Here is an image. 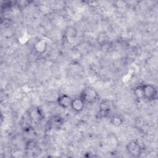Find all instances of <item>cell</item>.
Here are the masks:
<instances>
[{
  "label": "cell",
  "instance_id": "6da1fadb",
  "mask_svg": "<svg viewBox=\"0 0 158 158\" xmlns=\"http://www.w3.org/2000/svg\"><path fill=\"white\" fill-rule=\"evenodd\" d=\"M86 103H93L98 98V93L93 88L86 87L82 91L80 96Z\"/></svg>",
  "mask_w": 158,
  "mask_h": 158
},
{
  "label": "cell",
  "instance_id": "7a4b0ae2",
  "mask_svg": "<svg viewBox=\"0 0 158 158\" xmlns=\"http://www.w3.org/2000/svg\"><path fill=\"white\" fill-rule=\"evenodd\" d=\"M144 98L149 100H152L156 98L157 89L155 86L151 84H145L142 85Z\"/></svg>",
  "mask_w": 158,
  "mask_h": 158
},
{
  "label": "cell",
  "instance_id": "3957f363",
  "mask_svg": "<svg viewBox=\"0 0 158 158\" xmlns=\"http://www.w3.org/2000/svg\"><path fill=\"white\" fill-rule=\"evenodd\" d=\"M127 152L133 157H138L141 154L142 149L140 145L135 141H130L126 146Z\"/></svg>",
  "mask_w": 158,
  "mask_h": 158
},
{
  "label": "cell",
  "instance_id": "277c9868",
  "mask_svg": "<svg viewBox=\"0 0 158 158\" xmlns=\"http://www.w3.org/2000/svg\"><path fill=\"white\" fill-rule=\"evenodd\" d=\"M72 98L67 95V94H61L57 98V104L58 105L64 109H67L71 106L72 101Z\"/></svg>",
  "mask_w": 158,
  "mask_h": 158
},
{
  "label": "cell",
  "instance_id": "5b68a950",
  "mask_svg": "<svg viewBox=\"0 0 158 158\" xmlns=\"http://www.w3.org/2000/svg\"><path fill=\"white\" fill-rule=\"evenodd\" d=\"M85 104V102L80 97L72 99L70 107L74 111L78 112L83 109Z\"/></svg>",
  "mask_w": 158,
  "mask_h": 158
},
{
  "label": "cell",
  "instance_id": "8992f818",
  "mask_svg": "<svg viewBox=\"0 0 158 158\" xmlns=\"http://www.w3.org/2000/svg\"><path fill=\"white\" fill-rule=\"evenodd\" d=\"M49 121V124L52 127H59L60 125L62 124L63 120L62 118L59 116H53L52 117Z\"/></svg>",
  "mask_w": 158,
  "mask_h": 158
},
{
  "label": "cell",
  "instance_id": "52a82bcc",
  "mask_svg": "<svg viewBox=\"0 0 158 158\" xmlns=\"http://www.w3.org/2000/svg\"><path fill=\"white\" fill-rule=\"evenodd\" d=\"M34 48L36 52L39 53H42L45 51L46 48V43L43 40L39 41L35 44Z\"/></svg>",
  "mask_w": 158,
  "mask_h": 158
},
{
  "label": "cell",
  "instance_id": "ba28073f",
  "mask_svg": "<svg viewBox=\"0 0 158 158\" xmlns=\"http://www.w3.org/2000/svg\"><path fill=\"white\" fill-rule=\"evenodd\" d=\"M134 94L138 99L144 98L142 86H138L134 89Z\"/></svg>",
  "mask_w": 158,
  "mask_h": 158
},
{
  "label": "cell",
  "instance_id": "9c48e42d",
  "mask_svg": "<svg viewBox=\"0 0 158 158\" xmlns=\"http://www.w3.org/2000/svg\"><path fill=\"white\" fill-rule=\"evenodd\" d=\"M110 122L111 123L115 126V127H118L120 125H121L123 123V120L121 118L117 117V116H115L113 117L111 120H110Z\"/></svg>",
  "mask_w": 158,
  "mask_h": 158
},
{
  "label": "cell",
  "instance_id": "30bf717a",
  "mask_svg": "<svg viewBox=\"0 0 158 158\" xmlns=\"http://www.w3.org/2000/svg\"><path fill=\"white\" fill-rule=\"evenodd\" d=\"M115 5H116V6L118 8H123L126 6V5H127V4L125 1H116Z\"/></svg>",
  "mask_w": 158,
  "mask_h": 158
},
{
  "label": "cell",
  "instance_id": "8fae6325",
  "mask_svg": "<svg viewBox=\"0 0 158 158\" xmlns=\"http://www.w3.org/2000/svg\"><path fill=\"white\" fill-rule=\"evenodd\" d=\"M67 35L69 37H72L73 38L75 35H76V33H75V29L73 28L72 29L69 28V30H68V33H67Z\"/></svg>",
  "mask_w": 158,
  "mask_h": 158
}]
</instances>
